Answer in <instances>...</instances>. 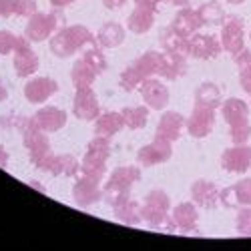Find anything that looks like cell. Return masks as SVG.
I'll use <instances>...</instances> for the list:
<instances>
[{
  "mask_svg": "<svg viewBox=\"0 0 251 251\" xmlns=\"http://www.w3.org/2000/svg\"><path fill=\"white\" fill-rule=\"evenodd\" d=\"M95 45H97L95 34H91V30L87 26H82V25L62 26L49 40L50 52L56 58H69L75 52L85 50L87 47H95Z\"/></svg>",
  "mask_w": 251,
  "mask_h": 251,
  "instance_id": "obj_1",
  "label": "cell"
},
{
  "mask_svg": "<svg viewBox=\"0 0 251 251\" xmlns=\"http://www.w3.org/2000/svg\"><path fill=\"white\" fill-rule=\"evenodd\" d=\"M141 213H143V221L153 231H165V233L177 231L171 217V199L163 189H153L147 193L141 205Z\"/></svg>",
  "mask_w": 251,
  "mask_h": 251,
  "instance_id": "obj_2",
  "label": "cell"
},
{
  "mask_svg": "<svg viewBox=\"0 0 251 251\" xmlns=\"http://www.w3.org/2000/svg\"><path fill=\"white\" fill-rule=\"evenodd\" d=\"M137 181H141L139 167L135 165L117 167L102 187V201H107V205H111L113 209L119 207L121 203L131 199V189Z\"/></svg>",
  "mask_w": 251,
  "mask_h": 251,
  "instance_id": "obj_3",
  "label": "cell"
},
{
  "mask_svg": "<svg viewBox=\"0 0 251 251\" xmlns=\"http://www.w3.org/2000/svg\"><path fill=\"white\" fill-rule=\"evenodd\" d=\"M23 145L28 151V159L30 163L36 167L38 171H47L54 159V153L50 149V141L47 137V133L43 129H38V125L30 119H26V125L23 129Z\"/></svg>",
  "mask_w": 251,
  "mask_h": 251,
  "instance_id": "obj_4",
  "label": "cell"
},
{
  "mask_svg": "<svg viewBox=\"0 0 251 251\" xmlns=\"http://www.w3.org/2000/svg\"><path fill=\"white\" fill-rule=\"evenodd\" d=\"M111 157V141L109 137L95 135L87 145V153L80 161V175L102 181L107 173V161Z\"/></svg>",
  "mask_w": 251,
  "mask_h": 251,
  "instance_id": "obj_5",
  "label": "cell"
},
{
  "mask_svg": "<svg viewBox=\"0 0 251 251\" xmlns=\"http://www.w3.org/2000/svg\"><path fill=\"white\" fill-rule=\"evenodd\" d=\"M58 14L56 12H34L25 28V36L30 43H43L50 40V36L58 30Z\"/></svg>",
  "mask_w": 251,
  "mask_h": 251,
  "instance_id": "obj_6",
  "label": "cell"
},
{
  "mask_svg": "<svg viewBox=\"0 0 251 251\" xmlns=\"http://www.w3.org/2000/svg\"><path fill=\"white\" fill-rule=\"evenodd\" d=\"M221 52H223V47L217 34L195 32L193 36L187 38V56H191V58L211 60V58H217Z\"/></svg>",
  "mask_w": 251,
  "mask_h": 251,
  "instance_id": "obj_7",
  "label": "cell"
},
{
  "mask_svg": "<svg viewBox=\"0 0 251 251\" xmlns=\"http://www.w3.org/2000/svg\"><path fill=\"white\" fill-rule=\"evenodd\" d=\"M221 47L231 56H237L245 49V30H243V18L239 16H227L221 25Z\"/></svg>",
  "mask_w": 251,
  "mask_h": 251,
  "instance_id": "obj_8",
  "label": "cell"
},
{
  "mask_svg": "<svg viewBox=\"0 0 251 251\" xmlns=\"http://www.w3.org/2000/svg\"><path fill=\"white\" fill-rule=\"evenodd\" d=\"M173 157V143L161 139L155 135V139L137 151V163L141 167H155V165H163Z\"/></svg>",
  "mask_w": 251,
  "mask_h": 251,
  "instance_id": "obj_9",
  "label": "cell"
},
{
  "mask_svg": "<svg viewBox=\"0 0 251 251\" xmlns=\"http://www.w3.org/2000/svg\"><path fill=\"white\" fill-rule=\"evenodd\" d=\"M12 65H14V73L16 76L20 78H26V76H32L38 67H40V60L36 56V52L32 50L30 47V40L26 36H18V45L12 52Z\"/></svg>",
  "mask_w": 251,
  "mask_h": 251,
  "instance_id": "obj_10",
  "label": "cell"
},
{
  "mask_svg": "<svg viewBox=\"0 0 251 251\" xmlns=\"http://www.w3.org/2000/svg\"><path fill=\"white\" fill-rule=\"evenodd\" d=\"M139 93H141L145 104H147L149 109H153V111H163L171 100L169 87H167L165 82L161 78H157V76L145 78L139 85Z\"/></svg>",
  "mask_w": 251,
  "mask_h": 251,
  "instance_id": "obj_11",
  "label": "cell"
},
{
  "mask_svg": "<svg viewBox=\"0 0 251 251\" xmlns=\"http://www.w3.org/2000/svg\"><path fill=\"white\" fill-rule=\"evenodd\" d=\"M221 169L227 173H235V175H243L251 169V145H233L221 153L219 159Z\"/></svg>",
  "mask_w": 251,
  "mask_h": 251,
  "instance_id": "obj_12",
  "label": "cell"
},
{
  "mask_svg": "<svg viewBox=\"0 0 251 251\" xmlns=\"http://www.w3.org/2000/svg\"><path fill=\"white\" fill-rule=\"evenodd\" d=\"M73 113L80 121H87V123L97 121V117L100 115V104H99V99L93 87L76 89L75 99H73Z\"/></svg>",
  "mask_w": 251,
  "mask_h": 251,
  "instance_id": "obj_13",
  "label": "cell"
},
{
  "mask_svg": "<svg viewBox=\"0 0 251 251\" xmlns=\"http://www.w3.org/2000/svg\"><path fill=\"white\" fill-rule=\"evenodd\" d=\"M102 199V187L100 181L78 175L73 187V201L80 207V209H89L95 203H99Z\"/></svg>",
  "mask_w": 251,
  "mask_h": 251,
  "instance_id": "obj_14",
  "label": "cell"
},
{
  "mask_svg": "<svg viewBox=\"0 0 251 251\" xmlns=\"http://www.w3.org/2000/svg\"><path fill=\"white\" fill-rule=\"evenodd\" d=\"M187 133L193 139H205L211 135L213 127H215V109H207V107H199L195 104L189 119H187Z\"/></svg>",
  "mask_w": 251,
  "mask_h": 251,
  "instance_id": "obj_15",
  "label": "cell"
},
{
  "mask_svg": "<svg viewBox=\"0 0 251 251\" xmlns=\"http://www.w3.org/2000/svg\"><path fill=\"white\" fill-rule=\"evenodd\" d=\"M58 93V82L50 76H34L25 85V97L32 104H43Z\"/></svg>",
  "mask_w": 251,
  "mask_h": 251,
  "instance_id": "obj_16",
  "label": "cell"
},
{
  "mask_svg": "<svg viewBox=\"0 0 251 251\" xmlns=\"http://www.w3.org/2000/svg\"><path fill=\"white\" fill-rule=\"evenodd\" d=\"M173 223L177 227V231L181 233H197V221H199V213H197V205L193 201H183L179 205L173 207L171 211Z\"/></svg>",
  "mask_w": 251,
  "mask_h": 251,
  "instance_id": "obj_17",
  "label": "cell"
},
{
  "mask_svg": "<svg viewBox=\"0 0 251 251\" xmlns=\"http://www.w3.org/2000/svg\"><path fill=\"white\" fill-rule=\"evenodd\" d=\"M191 201L201 209H215L219 205V187L213 181L197 179L191 185Z\"/></svg>",
  "mask_w": 251,
  "mask_h": 251,
  "instance_id": "obj_18",
  "label": "cell"
},
{
  "mask_svg": "<svg viewBox=\"0 0 251 251\" xmlns=\"http://www.w3.org/2000/svg\"><path fill=\"white\" fill-rule=\"evenodd\" d=\"M185 125H187V119L177 113V111H165L163 117L159 119V125H157V137L161 139H167V141H179L181 135H183V129H185Z\"/></svg>",
  "mask_w": 251,
  "mask_h": 251,
  "instance_id": "obj_19",
  "label": "cell"
},
{
  "mask_svg": "<svg viewBox=\"0 0 251 251\" xmlns=\"http://www.w3.org/2000/svg\"><path fill=\"white\" fill-rule=\"evenodd\" d=\"M187 75V54L183 52H161L159 76L165 80H179Z\"/></svg>",
  "mask_w": 251,
  "mask_h": 251,
  "instance_id": "obj_20",
  "label": "cell"
},
{
  "mask_svg": "<svg viewBox=\"0 0 251 251\" xmlns=\"http://www.w3.org/2000/svg\"><path fill=\"white\" fill-rule=\"evenodd\" d=\"M32 121L45 133H56L67 125V113L58 107H43L32 115Z\"/></svg>",
  "mask_w": 251,
  "mask_h": 251,
  "instance_id": "obj_21",
  "label": "cell"
},
{
  "mask_svg": "<svg viewBox=\"0 0 251 251\" xmlns=\"http://www.w3.org/2000/svg\"><path fill=\"white\" fill-rule=\"evenodd\" d=\"M221 115L229 127H237V125L249 123V104L243 99H225L221 104Z\"/></svg>",
  "mask_w": 251,
  "mask_h": 251,
  "instance_id": "obj_22",
  "label": "cell"
},
{
  "mask_svg": "<svg viewBox=\"0 0 251 251\" xmlns=\"http://www.w3.org/2000/svg\"><path fill=\"white\" fill-rule=\"evenodd\" d=\"M171 26L185 38H189L193 36L195 32H199V28L203 26L201 25V20H199V14H197V8H189V6H183L175 18H173V23Z\"/></svg>",
  "mask_w": 251,
  "mask_h": 251,
  "instance_id": "obj_23",
  "label": "cell"
},
{
  "mask_svg": "<svg viewBox=\"0 0 251 251\" xmlns=\"http://www.w3.org/2000/svg\"><path fill=\"white\" fill-rule=\"evenodd\" d=\"M95 38H97V45L100 49H117V47H121L125 43V38H127V30L123 28V25L113 23L111 20V23H104L99 28Z\"/></svg>",
  "mask_w": 251,
  "mask_h": 251,
  "instance_id": "obj_24",
  "label": "cell"
},
{
  "mask_svg": "<svg viewBox=\"0 0 251 251\" xmlns=\"http://www.w3.org/2000/svg\"><path fill=\"white\" fill-rule=\"evenodd\" d=\"M223 93L219 89V85H215V82L211 80H205L201 82V85L197 87L195 91V104H199V107H207V109H221L223 104Z\"/></svg>",
  "mask_w": 251,
  "mask_h": 251,
  "instance_id": "obj_25",
  "label": "cell"
},
{
  "mask_svg": "<svg viewBox=\"0 0 251 251\" xmlns=\"http://www.w3.org/2000/svg\"><path fill=\"white\" fill-rule=\"evenodd\" d=\"M131 69L137 73V76L141 80L149 78V76H159V71H161V52L147 50L145 54H141L139 58H135L131 62Z\"/></svg>",
  "mask_w": 251,
  "mask_h": 251,
  "instance_id": "obj_26",
  "label": "cell"
},
{
  "mask_svg": "<svg viewBox=\"0 0 251 251\" xmlns=\"http://www.w3.org/2000/svg\"><path fill=\"white\" fill-rule=\"evenodd\" d=\"M49 173L54 177H78L80 175V161L75 155L62 153V155H54Z\"/></svg>",
  "mask_w": 251,
  "mask_h": 251,
  "instance_id": "obj_27",
  "label": "cell"
},
{
  "mask_svg": "<svg viewBox=\"0 0 251 251\" xmlns=\"http://www.w3.org/2000/svg\"><path fill=\"white\" fill-rule=\"evenodd\" d=\"M125 127V121L123 115L117 111H107V113H100L95 121V135H102V137H113L117 133H121Z\"/></svg>",
  "mask_w": 251,
  "mask_h": 251,
  "instance_id": "obj_28",
  "label": "cell"
},
{
  "mask_svg": "<svg viewBox=\"0 0 251 251\" xmlns=\"http://www.w3.org/2000/svg\"><path fill=\"white\" fill-rule=\"evenodd\" d=\"M155 14L157 10L151 8H143V6H135V10L129 14L127 18V28L135 34H145L149 32L155 25Z\"/></svg>",
  "mask_w": 251,
  "mask_h": 251,
  "instance_id": "obj_29",
  "label": "cell"
},
{
  "mask_svg": "<svg viewBox=\"0 0 251 251\" xmlns=\"http://www.w3.org/2000/svg\"><path fill=\"white\" fill-rule=\"evenodd\" d=\"M34 12H36L34 0H0V18H10V16L30 18Z\"/></svg>",
  "mask_w": 251,
  "mask_h": 251,
  "instance_id": "obj_30",
  "label": "cell"
},
{
  "mask_svg": "<svg viewBox=\"0 0 251 251\" xmlns=\"http://www.w3.org/2000/svg\"><path fill=\"white\" fill-rule=\"evenodd\" d=\"M197 14H199V20H201L203 26H221L227 18L223 6L217 2V0H209V2L201 4L197 8Z\"/></svg>",
  "mask_w": 251,
  "mask_h": 251,
  "instance_id": "obj_31",
  "label": "cell"
},
{
  "mask_svg": "<svg viewBox=\"0 0 251 251\" xmlns=\"http://www.w3.org/2000/svg\"><path fill=\"white\" fill-rule=\"evenodd\" d=\"M115 211V219L121 221L123 225H129L135 227L143 221V213H141V205L135 199H127L125 203H121L119 207L113 209Z\"/></svg>",
  "mask_w": 251,
  "mask_h": 251,
  "instance_id": "obj_32",
  "label": "cell"
},
{
  "mask_svg": "<svg viewBox=\"0 0 251 251\" xmlns=\"http://www.w3.org/2000/svg\"><path fill=\"white\" fill-rule=\"evenodd\" d=\"M97 76H99V75L93 71V67H91L82 56H80L78 60H75V65H73V69H71V80H73L75 89L91 87Z\"/></svg>",
  "mask_w": 251,
  "mask_h": 251,
  "instance_id": "obj_33",
  "label": "cell"
},
{
  "mask_svg": "<svg viewBox=\"0 0 251 251\" xmlns=\"http://www.w3.org/2000/svg\"><path fill=\"white\" fill-rule=\"evenodd\" d=\"M123 121H125V127H129L133 131L143 129L149 121V107L147 104H139V107H125L121 111Z\"/></svg>",
  "mask_w": 251,
  "mask_h": 251,
  "instance_id": "obj_34",
  "label": "cell"
},
{
  "mask_svg": "<svg viewBox=\"0 0 251 251\" xmlns=\"http://www.w3.org/2000/svg\"><path fill=\"white\" fill-rule=\"evenodd\" d=\"M161 47L167 52H183L187 54V38L181 36L171 25L161 30Z\"/></svg>",
  "mask_w": 251,
  "mask_h": 251,
  "instance_id": "obj_35",
  "label": "cell"
},
{
  "mask_svg": "<svg viewBox=\"0 0 251 251\" xmlns=\"http://www.w3.org/2000/svg\"><path fill=\"white\" fill-rule=\"evenodd\" d=\"M237 71H239V85L251 97V50L243 49L237 56H233Z\"/></svg>",
  "mask_w": 251,
  "mask_h": 251,
  "instance_id": "obj_36",
  "label": "cell"
},
{
  "mask_svg": "<svg viewBox=\"0 0 251 251\" xmlns=\"http://www.w3.org/2000/svg\"><path fill=\"white\" fill-rule=\"evenodd\" d=\"M82 58H85L89 65L93 67V71H95L97 75H102L104 71L109 69V60H107V56H104V52L100 50L99 45L87 47L85 50H82Z\"/></svg>",
  "mask_w": 251,
  "mask_h": 251,
  "instance_id": "obj_37",
  "label": "cell"
},
{
  "mask_svg": "<svg viewBox=\"0 0 251 251\" xmlns=\"http://www.w3.org/2000/svg\"><path fill=\"white\" fill-rule=\"evenodd\" d=\"M235 231L243 237H251V205L239 207L235 215Z\"/></svg>",
  "mask_w": 251,
  "mask_h": 251,
  "instance_id": "obj_38",
  "label": "cell"
},
{
  "mask_svg": "<svg viewBox=\"0 0 251 251\" xmlns=\"http://www.w3.org/2000/svg\"><path fill=\"white\" fill-rule=\"evenodd\" d=\"M141 82H143V80L137 76V73L131 69V65L125 69V71L121 73V76H119V85H121V89H123L125 93H133L135 89H139Z\"/></svg>",
  "mask_w": 251,
  "mask_h": 251,
  "instance_id": "obj_39",
  "label": "cell"
},
{
  "mask_svg": "<svg viewBox=\"0 0 251 251\" xmlns=\"http://www.w3.org/2000/svg\"><path fill=\"white\" fill-rule=\"evenodd\" d=\"M229 139H231L233 145H247L251 141V123L229 127Z\"/></svg>",
  "mask_w": 251,
  "mask_h": 251,
  "instance_id": "obj_40",
  "label": "cell"
},
{
  "mask_svg": "<svg viewBox=\"0 0 251 251\" xmlns=\"http://www.w3.org/2000/svg\"><path fill=\"white\" fill-rule=\"evenodd\" d=\"M235 189V195H237V203L239 207H245V205H251V177H245L241 181H237L233 185Z\"/></svg>",
  "mask_w": 251,
  "mask_h": 251,
  "instance_id": "obj_41",
  "label": "cell"
},
{
  "mask_svg": "<svg viewBox=\"0 0 251 251\" xmlns=\"http://www.w3.org/2000/svg\"><path fill=\"white\" fill-rule=\"evenodd\" d=\"M16 45H18V36H16L14 32H10V30H0V54L6 56V54H10V52H14Z\"/></svg>",
  "mask_w": 251,
  "mask_h": 251,
  "instance_id": "obj_42",
  "label": "cell"
},
{
  "mask_svg": "<svg viewBox=\"0 0 251 251\" xmlns=\"http://www.w3.org/2000/svg\"><path fill=\"white\" fill-rule=\"evenodd\" d=\"M167 2V0H135V6H143V8H151L157 10V4Z\"/></svg>",
  "mask_w": 251,
  "mask_h": 251,
  "instance_id": "obj_43",
  "label": "cell"
},
{
  "mask_svg": "<svg viewBox=\"0 0 251 251\" xmlns=\"http://www.w3.org/2000/svg\"><path fill=\"white\" fill-rule=\"evenodd\" d=\"M102 4H104V8H109V10H117V8L127 4V0H102Z\"/></svg>",
  "mask_w": 251,
  "mask_h": 251,
  "instance_id": "obj_44",
  "label": "cell"
},
{
  "mask_svg": "<svg viewBox=\"0 0 251 251\" xmlns=\"http://www.w3.org/2000/svg\"><path fill=\"white\" fill-rule=\"evenodd\" d=\"M73 2H76V0H50V4H52L54 8H67V6H71Z\"/></svg>",
  "mask_w": 251,
  "mask_h": 251,
  "instance_id": "obj_45",
  "label": "cell"
},
{
  "mask_svg": "<svg viewBox=\"0 0 251 251\" xmlns=\"http://www.w3.org/2000/svg\"><path fill=\"white\" fill-rule=\"evenodd\" d=\"M8 159H10L8 157V151L2 147V145H0V167H6L8 165Z\"/></svg>",
  "mask_w": 251,
  "mask_h": 251,
  "instance_id": "obj_46",
  "label": "cell"
},
{
  "mask_svg": "<svg viewBox=\"0 0 251 251\" xmlns=\"http://www.w3.org/2000/svg\"><path fill=\"white\" fill-rule=\"evenodd\" d=\"M8 99V89L4 87V82L0 80V102H4Z\"/></svg>",
  "mask_w": 251,
  "mask_h": 251,
  "instance_id": "obj_47",
  "label": "cell"
},
{
  "mask_svg": "<svg viewBox=\"0 0 251 251\" xmlns=\"http://www.w3.org/2000/svg\"><path fill=\"white\" fill-rule=\"evenodd\" d=\"M167 2H171L173 6H179V8H183V6H187V4H189V0H167Z\"/></svg>",
  "mask_w": 251,
  "mask_h": 251,
  "instance_id": "obj_48",
  "label": "cell"
},
{
  "mask_svg": "<svg viewBox=\"0 0 251 251\" xmlns=\"http://www.w3.org/2000/svg\"><path fill=\"white\" fill-rule=\"evenodd\" d=\"M229 2H231V4H235V6H237V4H243L245 0H229Z\"/></svg>",
  "mask_w": 251,
  "mask_h": 251,
  "instance_id": "obj_49",
  "label": "cell"
}]
</instances>
